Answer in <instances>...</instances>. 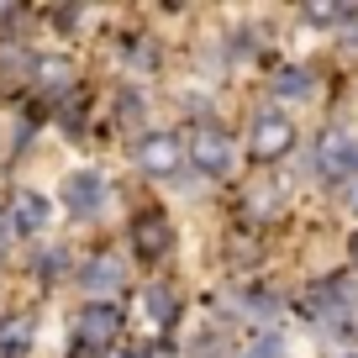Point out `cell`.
Returning a JSON list of instances; mask_svg holds the SVG:
<instances>
[{
  "mask_svg": "<svg viewBox=\"0 0 358 358\" xmlns=\"http://www.w3.org/2000/svg\"><path fill=\"white\" fill-rule=\"evenodd\" d=\"M311 164H316V174H322L327 185H348V179H358V137L327 132L322 143H316Z\"/></svg>",
  "mask_w": 358,
  "mask_h": 358,
  "instance_id": "obj_1",
  "label": "cell"
},
{
  "mask_svg": "<svg viewBox=\"0 0 358 358\" xmlns=\"http://www.w3.org/2000/svg\"><path fill=\"white\" fill-rule=\"evenodd\" d=\"M190 158H195V169H201V174L222 179V174H232L237 148H232V137H227V132H216V127H201V132L190 137Z\"/></svg>",
  "mask_w": 358,
  "mask_h": 358,
  "instance_id": "obj_2",
  "label": "cell"
},
{
  "mask_svg": "<svg viewBox=\"0 0 358 358\" xmlns=\"http://www.w3.org/2000/svg\"><path fill=\"white\" fill-rule=\"evenodd\" d=\"M248 148H253L258 164H274V158H285L295 148V127L285 122V116L264 111V116H253V137H248Z\"/></svg>",
  "mask_w": 358,
  "mask_h": 358,
  "instance_id": "obj_3",
  "label": "cell"
},
{
  "mask_svg": "<svg viewBox=\"0 0 358 358\" xmlns=\"http://www.w3.org/2000/svg\"><path fill=\"white\" fill-rule=\"evenodd\" d=\"M348 306H353V285L337 274V280H327V285H311V290L301 295V311L311 316V322H332V316H343Z\"/></svg>",
  "mask_w": 358,
  "mask_h": 358,
  "instance_id": "obj_4",
  "label": "cell"
},
{
  "mask_svg": "<svg viewBox=\"0 0 358 358\" xmlns=\"http://www.w3.org/2000/svg\"><path fill=\"white\" fill-rule=\"evenodd\" d=\"M185 164V143L169 132H148L143 143H137V169L143 174H174V169Z\"/></svg>",
  "mask_w": 358,
  "mask_h": 358,
  "instance_id": "obj_5",
  "label": "cell"
},
{
  "mask_svg": "<svg viewBox=\"0 0 358 358\" xmlns=\"http://www.w3.org/2000/svg\"><path fill=\"white\" fill-rule=\"evenodd\" d=\"M116 332H122V316H116V306L111 301H90L85 311H79V353L85 348H95V343H116Z\"/></svg>",
  "mask_w": 358,
  "mask_h": 358,
  "instance_id": "obj_6",
  "label": "cell"
},
{
  "mask_svg": "<svg viewBox=\"0 0 358 358\" xmlns=\"http://www.w3.org/2000/svg\"><path fill=\"white\" fill-rule=\"evenodd\" d=\"M64 206L74 216H95L106 206V179L101 174H90V169H79V174L64 179Z\"/></svg>",
  "mask_w": 358,
  "mask_h": 358,
  "instance_id": "obj_7",
  "label": "cell"
},
{
  "mask_svg": "<svg viewBox=\"0 0 358 358\" xmlns=\"http://www.w3.org/2000/svg\"><path fill=\"white\" fill-rule=\"evenodd\" d=\"M132 248H137V258H164L174 248V232H169V222L158 211H143L132 222Z\"/></svg>",
  "mask_w": 358,
  "mask_h": 358,
  "instance_id": "obj_8",
  "label": "cell"
},
{
  "mask_svg": "<svg viewBox=\"0 0 358 358\" xmlns=\"http://www.w3.org/2000/svg\"><path fill=\"white\" fill-rule=\"evenodd\" d=\"M122 280H127V268H122V258H111V253L90 258V264H85V274H79V285H85V290L95 295V301L116 295V290H122Z\"/></svg>",
  "mask_w": 358,
  "mask_h": 358,
  "instance_id": "obj_9",
  "label": "cell"
},
{
  "mask_svg": "<svg viewBox=\"0 0 358 358\" xmlns=\"http://www.w3.org/2000/svg\"><path fill=\"white\" fill-rule=\"evenodd\" d=\"M48 216H53V206H48L37 190H22V195L11 201V227H16L22 237H37V232L48 227Z\"/></svg>",
  "mask_w": 358,
  "mask_h": 358,
  "instance_id": "obj_10",
  "label": "cell"
},
{
  "mask_svg": "<svg viewBox=\"0 0 358 358\" xmlns=\"http://www.w3.org/2000/svg\"><path fill=\"white\" fill-rule=\"evenodd\" d=\"M143 316H148V327H153V332H169V327H174V316H179L174 290H169V285H153V290H143Z\"/></svg>",
  "mask_w": 358,
  "mask_h": 358,
  "instance_id": "obj_11",
  "label": "cell"
},
{
  "mask_svg": "<svg viewBox=\"0 0 358 358\" xmlns=\"http://www.w3.org/2000/svg\"><path fill=\"white\" fill-rule=\"evenodd\" d=\"M32 74H37V90H48V95H58V90L74 85V69H69V58H37Z\"/></svg>",
  "mask_w": 358,
  "mask_h": 358,
  "instance_id": "obj_12",
  "label": "cell"
},
{
  "mask_svg": "<svg viewBox=\"0 0 358 358\" xmlns=\"http://www.w3.org/2000/svg\"><path fill=\"white\" fill-rule=\"evenodd\" d=\"M311 69H280V74H274V95H285V101H306V95H311Z\"/></svg>",
  "mask_w": 358,
  "mask_h": 358,
  "instance_id": "obj_13",
  "label": "cell"
},
{
  "mask_svg": "<svg viewBox=\"0 0 358 358\" xmlns=\"http://www.w3.org/2000/svg\"><path fill=\"white\" fill-rule=\"evenodd\" d=\"M32 353V327L27 322H0V358H27Z\"/></svg>",
  "mask_w": 358,
  "mask_h": 358,
  "instance_id": "obj_14",
  "label": "cell"
},
{
  "mask_svg": "<svg viewBox=\"0 0 358 358\" xmlns=\"http://www.w3.org/2000/svg\"><path fill=\"white\" fill-rule=\"evenodd\" d=\"M285 353V332H264L253 348H248V358H280Z\"/></svg>",
  "mask_w": 358,
  "mask_h": 358,
  "instance_id": "obj_15",
  "label": "cell"
},
{
  "mask_svg": "<svg viewBox=\"0 0 358 358\" xmlns=\"http://www.w3.org/2000/svg\"><path fill=\"white\" fill-rule=\"evenodd\" d=\"M337 6H306V22H316V27H327V22H337Z\"/></svg>",
  "mask_w": 358,
  "mask_h": 358,
  "instance_id": "obj_16",
  "label": "cell"
},
{
  "mask_svg": "<svg viewBox=\"0 0 358 358\" xmlns=\"http://www.w3.org/2000/svg\"><path fill=\"white\" fill-rule=\"evenodd\" d=\"M37 268H43V274H48V280H53V274H58V268H64V253H58V248H53V253H43V258H37Z\"/></svg>",
  "mask_w": 358,
  "mask_h": 358,
  "instance_id": "obj_17",
  "label": "cell"
},
{
  "mask_svg": "<svg viewBox=\"0 0 358 358\" xmlns=\"http://www.w3.org/2000/svg\"><path fill=\"white\" fill-rule=\"evenodd\" d=\"M148 358H174V353H169V343H158V348H148Z\"/></svg>",
  "mask_w": 358,
  "mask_h": 358,
  "instance_id": "obj_18",
  "label": "cell"
},
{
  "mask_svg": "<svg viewBox=\"0 0 358 358\" xmlns=\"http://www.w3.org/2000/svg\"><path fill=\"white\" fill-rule=\"evenodd\" d=\"M6 237H11V227H6V216H0V253H6Z\"/></svg>",
  "mask_w": 358,
  "mask_h": 358,
  "instance_id": "obj_19",
  "label": "cell"
},
{
  "mask_svg": "<svg viewBox=\"0 0 358 358\" xmlns=\"http://www.w3.org/2000/svg\"><path fill=\"white\" fill-rule=\"evenodd\" d=\"M101 358H132V353H122V348H111V353H101Z\"/></svg>",
  "mask_w": 358,
  "mask_h": 358,
  "instance_id": "obj_20",
  "label": "cell"
},
{
  "mask_svg": "<svg viewBox=\"0 0 358 358\" xmlns=\"http://www.w3.org/2000/svg\"><path fill=\"white\" fill-rule=\"evenodd\" d=\"M348 248H353V258H358V232H353V243H348Z\"/></svg>",
  "mask_w": 358,
  "mask_h": 358,
  "instance_id": "obj_21",
  "label": "cell"
},
{
  "mask_svg": "<svg viewBox=\"0 0 358 358\" xmlns=\"http://www.w3.org/2000/svg\"><path fill=\"white\" fill-rule=\"evenodd\" d=\"M348 358H358V353H348Z\"/></svg>",
  "mask_w": 358,
  "mask_h": 358,
  "instance_id": "obj_22",
  "label": "cell"
}]
</instances>
